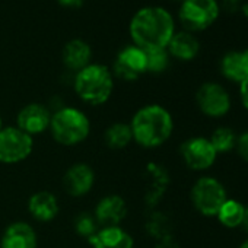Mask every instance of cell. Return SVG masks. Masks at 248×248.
<instances>
[{"instance_id":"6da1fadb","label":"cell","mask_w":248,"mask_h":248,"mask_svg":"<svg viewBox=\"0 0 248 248\" xmlns=\"http://www.w3.org/2000/svg\"><path fill=\"white\" fill-rule=\"evenodd\" d=\"M130 38L142 50L167 48L175 34V21L162 6L139 9L129 24Z\"/></svg>"},{"instance_id":"7a4b0ae2","label":"cell","mask_w":248,"mask_h":248,"mask_svg":"<svg viewBox=\"0 0 248 248\" xmlns=\"http://www.w3.org/2000/svg\"><path fill=\"white\" fill-rule=\"evenodd\" d=\"M130 129L133 140L148 149L162 146L172 135L174 120L171 112L158 104L145 105L136 111Z\"/></svg>"},{"instance_id":"3957f363","label":"cell","mask_w":248,"mask_h":248,"mask_svg":"<svg viewBox=\"0 0 248 248\" xmlns=\"http://www.w3.org/2000/svg\"><path fill=\"white\" fill-rule=\"evenodd\" d=\"M73 88L85 104L96 107L109 99L114 89V78L107 66L91 63L75 75Z\"/></svg>"},{"instance_id":"277c9868","label":"cell","mask_w":248,"mask_h":248,"mask_svg":"<svg viewBox=\"0 0 248 248\" xmlns=\"http://www.w3.org/2000/svg\"><path fill=\"white\" fill-rule=\"evenodd\" d=\"M50 132L57 143L63 146H75L86 140L91 132V123L82 109L63 107L51 114Z\"/></svg>"},{"instance_id":"5b68a950","label":"cell","mask_w":248,"mask_h":248,"mask_svg":"<svg viewBox=\"0 0 248 248\" xmlns=\"http://www.w3.org/2000/svg\"><path fill=\"white\" fill-rule=\"evenodd\" d=\"M217 0H184L178 9V19L186 31L194 34L210 28L219 18Z\"/></svg>"},{"instance_id":"8992f818","label":"cell","mask_w":248,"mask_h":248,"mask_svg":"<svg viewBox=\"0 0 248 248\" xmlns=\"http://www.w3.org/2000/svg\"><path fill=\"white\" fill-rule=\"evenodd\" d=\"M228 200L223 184L213 177H200L191 187V202L196 210L207 217L216 216L220 206Z\"/></svg>"},{"instance_id":"52a82bcc","label":"cell","mask_w":248,"mask_h":248,"mask_svg":"<svg viewBox=\"0 0 248 248\" xmlns=\"http://www.w3.org/2000/svg\"><path fill=\"white\" fill-rule=\"evenodd\" d=\"M34 149L32 136L27 135L16 126L0 130V162L19 164L25 161Z\"/></svg>"},{"instance_id":"ba28073f","label":"cell","mask_w":248,"mask_h":248,"mask_svg":"<svg viewBox=\"0 0 248 248\" xmlns=\"http://www.w3.org/2000/svg\"><path fill=\"white\" fill-rule=\"evenodd\" d=\"M196 102L199 109L212 118L223 117L231 109L229 92L216 82L203 83L196 92Z\"/></svg>"},{"instance_id":"9c48e42d","label":"cell","mask_w":248,"mask_h":248,"mask_svg":"<svg viewBox=\"0 0 248 248\" xmlns=\"http://www.w3.org/2000/svg\"><path fill=\"white\" fill-rule=\"evenodd\" d=\"M181 158L184 164L193 171H206L209 170L217 158L216 151L213 149L210 140L203 136H196L187 139L181 145Z\"/></svg>"},{"instance_id":"30bf717a","label":"cell","mask_w":248,"mask_h":248,"mask_svg":"<svg viewBox=\"0 0 248 248\" xmlns=\"http://www.w3.org/2000/svg\"><path fill=\"white\" fill-rule=\"evenodd\" d=\"M146 51L132 44L118 51L114 62V73L124 80H136L146 73Z\"/></svg>"},{"instance_id":"8fae6325","label":"cell","mask_w":248,"mask_h":248,"mask_svg":"<svg viewBox=\"0 0 248 248\" xmlns=\"http://www.w3.org/2000/svg\"><path fill=\"white\" fill-rule=\"evenodd\" d=\"M51 111L43 104H28L24 107L16 118V127L30 136L41 135L50 129Z\"/></svg>"},{"instance_id":"7c38bea8","label":"cell","mask_w":248,"mask_h":248,"mask_svg":"<svg viewBox=\"0 0 248 248\" xmlns=\"http://www.w3.org/2000/svg\"><path fill=\"white\" fill-rule=\"evenodd\" d=\"M127 215V203L123 197L117 194H109L102 197L96 206L93 217L101 228L107 226H120Z\"/></svg>"},{"instance_id":"4fadbf2b","label":"cell","mask_w":248,"mask_h":248,"mask_svg":"<svg viewBox=\"0 0 248 248\" xmlns=\"http://www.w3.org/2000/svg\"><path fill=\"white\" fill-rule=\"evenodd\" d=\"M95 183V172L88 164H75L72 165L64 177H63V187L67 194L73 197H82L88 194Z\"/></svg>"},{"instance_id":"5bb4252c","label":"cell","mask_w":248,"mask_h":248,"mask_svg":"<svg viewBox=\"0 0 248 248\" xmlns=\"http://www.w3.org/2000/svg\"><path fill=\"white\" fill-rule=\"evenodd\" d=\"M92 248H135L132 235L121 226L99 228L91 238Z\"/></svg>"},{"instance_id":"9a60e30c","label":"cell","mask_w":248,"mask_h":248,"mask_svg":"<svg viewBox=\"0 0 248 248\" xmlns=\"http://www.w3.org/2000/svg\"><path fill=\"white\" fill-rule=\"evenodd\" d=\"M0 248H37L35 229L25 222L11 223L2 235Z\"/></svg>"},{"instance_id":"2e32d148","label":"cell","mask_w":248,"mask_h":248,"mask_svg":"<svg viewBox=\"0 0 248 248\" xmlns=\"http://www.w3.org/2000/svg\"><path fill=\"white\" fill-rule=\"evenodd\" d=\"M92 59V50L89 44L80 38H75L66 43L62 51V60L63 64L72 70V72H79L88 64H91Z\"/></svg>"},{"instance_id":"e0dca14e","label":"cell","mask_w":248,"mask_h":248,"mask_svg":"<svg viewBox=\"0 0 248 248\" xmlns=\"http://www.w3.org/2000/svg\"><path fill=\"white\" fill-rule=\"evenodd\" d=\"M167 51L171 57H175L181 62H190L197 57L200 51V43L194 34L188 31L175 32L167 46Z\"/></svg>"},{"instance_id":"ac0fdd59","label":"cell","mask_w":248,"mask_h":248,"mask_svg":"<svg viewBox=\"0 0 248 248\" xmlns=\"http://www.w3.org/2000/svg\"><path fill=\"white\" fill-rule=\"evenodd\" d=\"M28 210L31 216L38 222H50L59 215L57 197L50 191H38L31 196L28 202Z\"/></svg>"},{"instance_id":"d6986e66","label":"cell","mask_w":248,"mask_h":248,"mask_svg":"<svg viewBox=\"0 0 248 248\" xmlns=\"http://www.w3.org/2000/svg\"><path fill=\"white\" fill-rule=\"evenodd\" d=\"M244 212H245V206L235 200V199H228L219 209L216 217L219 220L220 225H223L225 228L233 229V228H239L244 219Z\"/></svg>"},{"instance_id":"ffe728a7","label":"cell","mask_w":248,"mask_h":248,"mask_svg":"<svg viewBox=\"0 0 248 248\" xmlns=\"http://www.w3.org/2000/svg\"><path fill=\"white\" fill-rule=\"evenodd\" d=\"M220 72L228 80L235 83H241L248 78L241 59V51H228L220 60Z\"/></svg>"},{"instance_id":"44dd1931","label":"cell","mask_w":248,"mask_h":248,"mask_svg":"<svg viewBox=\"0 0 248 248\" xmlns=\"http://www.w3.org/2000/svg\"><path fill=\"white\" fill-rule=\"evenodd\" d=\"M105 145L111 149H123L130 145L133 140L130 124L126 123H114L105 130L104 135Z\"/></svg>"},{"instance_id":"7402d4cb","label":"cell","mask_w":248,"mask_h":248,"mask_svg":"<svg viewBox=\"0 0 248 248\" xmlns=\"http://www.w3.org/2000/svg\"><path fill=\"white\" fill-rule=\"evenodd\" d=\"M209 140H210V143H212V146L217 155L219 154H228V152L235 149L236 135L233 133L232 129L220 126V127L215 129V132L212 133Z\"/></svg>"},{"instance_id":"603a6c76","label":"cell","mask_w":248,"mask_h":248,"mask_svg":"<svg viewBox=\"0 0 248 248\" xmlns=\"http://www.w3.org/2000/svg\"><path fill=\"white\" fill-rule=\"evenodd\" d=\"M170 54L167 48H155L146 50V69L152 73L164 72L170 64Z\"/></svg>"},{"instance_id":"cb8c5ba5","label":"cell","mask_w":248,"mask_h":248,"mask_svg":"<svg viewBox=\"0 0 248 248\" xmlns=\"http://www.w3.org/2000/svg\"><path fill=\"white\" fill-rule=\"evenodd\" d=\"M75 228L76 232L82 236H86L88 239L98 231V223L95 217L89 213H82L76 217L75 220Z\"/></svg>"},{"instance_id":"d4e9b609","label":"cell","mask_w":248,"mask_h":248,"mask_svg":"<svg viewBox=\"0 0 248 248\" xmlns=\"http://www.w3.org/2000/svg\"><path fill=\"white\" fill-rule=\"evenodd\" d=\"M235 151L242 161L248 162V130L242 132L241 135H236Z\"/></svg>"},{"instance_id":"484cf974","label":"cell","mask_w":248,"mask_h":248,"mask_svg":"<svg viewBox=\"0 0 248 248\" xmlns=\"http://www.w3.org/2000/svg\"><path fill=\"white\" fill-rule=\"evenodd\" d=\"M239 98H241V102H242L244 108L248 111V78H245L239 83Z\"/></svg>"},{"instance_id":"4316f807","label":"cell","mask_w":248,"mask_h":248,"mask_svg":"<svg viewBox=\"0 0 248 248\" xmlns=\"http://www.w3.org/2000/svg\"><path fill=\"white\" fill-rule=\"evenodd\" d=\"M57 2L63 8H67V9H79L85 3V0H57Z\"/></svg>"},{"instance_id":"83f0119b","label":"cell","mask_w":248,"mask_h":248,"mask_svg":"<svg viewBox=\"0 0 248 248\" xmlns=\"http://www.w3.org/2000/svg\"><path fill=\"white\" fill-rule=\"evenodd\" d=\"M239 2H241V0H223V5H225L226 9H229V8L231 9H236Z\"/></svg>"},{"instance_id":"f1b7e54d","label":"cell","mask_w":248,"mask_h":248,"mask_svg":"<svg viewBox=\"0 0 248 248\" xmlns=\"http://www.w3.org/2000/svg\"><path fill=\"white\" fill-rule=\"evenodd\" d=\"M241 59H242V63H244V67H245V72L248 76V48L241 51Z\"/></svg>"},{"instance_id":"f546056e","label":"cell","mask_w":248,"mask_h":248,"mask_svg":"<svg viewBox=\"0 0 248 248\" xmlns=\"http://www.w3.org/2000/svg\"><path fill=\"white\" fill-rule=\"evenodd\" d=\"M241 226L244 228V231L248 233V206H245V212H244V219H242V223Z\"/></svg>"},{"instance_id":"4dcf8cb0","label":"cell","mask_w":248,"mask_h":248,"mask_svg":"<svg viewBox=\"0 0 248 248\" xmlns=\"http://www.w3.org/2000/svg\"><path fill=\"white\" fill-rule=\"evenodd\" d=\"M239 248H248V238H247V239L239 245Z\"/></svg>"},{"instance_id":"1f68e13d","label":"cell","mask_w":248,"mask_h":248,"mask_svg":"<svg viewBox=\"0 0 248 248\" xmlns=\"http://www.w3.org/2000/svg\"><path fill=\"white\" fill-rule=\"evenodd\" d=\"M244 12H245V15L248 16V5H245V6H244Z\"/></svg>"},{"instance_id":"d6a6232c","label":"cell","mask_w":248,"mask_h":248,"mask_svg":"<svg viewBox=\"0 0 248 248\" xmlns=\"http://www.w3.org/2000/svg\"><path fill=\"white\" fill-rule=\"evenodd\" d=\"M3 129V123H2V115H0V130Z\"/></svg>"},{"instance_id":"836d02e7","label":"cell","mask_w":248,"mask_h":248,"mask_svg":"<svg viewBox=\"0 0 248 248\" xmlns=\"http://www.w3.org/2000/svg\"><path fill=\"white\" fill-rule=\"evenodd\" d=\"M178 2H184V0H178Z\"/></svg>"}]
</instances>
